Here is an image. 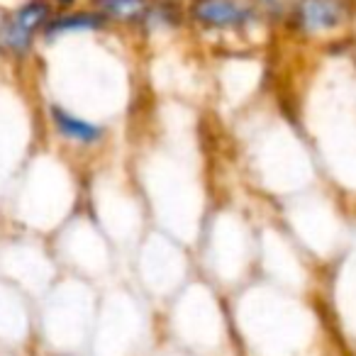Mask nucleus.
I'll use <instances>...</instances> for the list:
<instances>
[{
  "instance_id": "0eeeda50",
  "label": "nucleus",
  "mask_w": 356,
  "mask_h": 356,
  "mask_svg": "<svg viewBox=\"0 0 356 356\" xmlns=\"http://www.w3.org/2000/svg\"><path fill=\"white\" fill-rule=\"evenodd\" d=\"M139 25L147 27V30H152V32L171 30V27L181 25V10L173 6L171 0H152Z\"/></svg>"
},
{
  "instance_id": "20e7f679",
  "label": "nucleus",
  "mask_w": 356,
  "mask_h": 356,
  "mask_svg": "<svg viewBox=\"0 0 356 356\" xmlns=\"http://www.w3.org/2000/svg\"><path fill=\"white\" fill-rule=\"evenodd\" d=\"M51 124L56 127V132L64 139H69L71 144H79V147H93L103 139V127L90 120H83L79 115L69 113V110L54 105L51 108Z\"/></svg>"
},
{
  "instance_id": "f257e3e1",
  "label": "nucleus",
  "mask_w": 356,
  "mask_h": 356,
  "mask_svg": "<svg viewBox=\"0 0 356 356\" xmlns=\"http://www.w3.org/2000/svg\"><path fill=\"white\" fill-rule=\"evenodd\" d=\"M51 20V0H25L0 22V44L17 56L32 49V42Z\"/></svg>"
},
{
  "instance_id": "7ed1b4c3",
  "label": "nucleus",
  "mask_w": 356,
  "mask_h": 356,
  "mask_svg": "<svg viewBox=\"0 0 356 356\" xmlns=\"http://www.w3.org/2000/svg\"><path fill=\"white\" fill-rule=\"evenodd\" d=\"M291 22L305 35H317L339 27L349 15L346 0H296L291 6Z\"/></svg>"
},
{
  "instance_id": "9d476101",
  "label": "nucleus",
  "mask_w": 356,
  "mask_h": 356,
  "mask_svg": "<svg viewBox=\"0 0 356 356\" xmlns=\"http://www.w3.org/2000/svg\"><path fill=\"white\" fill-rule=\"evenodd\" d=\"M3 17H6V15H0V22H3Z\"/></svg>"
},
{
  "instance_id": "39448f33",
  "label": "nucleus",
  "mask_w": 356,
  "mask_h": 356,
  "mask_svg": "<svg viewBox=\"0 0 356 356\" xmlns=\"http://www.w3.org/2000/svg\"><path fill=\"white\" fill-rule=\"evenodd\" d=\"M105 22H108V17L98 10L64 13L59 17H51L44 30H42V35H44V40H56V37L71 35V32H95L103 30Z\"/></svg>"
},
{
  "instance_id": "1a4fd4ad",
  "label": "nucleus",
  "mask_w": 356,
  "mask_h": 356,
  "mask_svg": "<svg viewBox=\"0 0 356 356\" xmlns=\"http://www.w3.org/2000/svg\"><path fill=\"white\" fill-rule=\"evenodd\" d=\"M54 3H56V6H61V8H71L76 0H51V6H54Z\"/></svg>"
},
{
  "instance_id": "6e6552de",
  "label": "nucleus",
  "mask_w": 356,
  "mask_h": 356,
  "mask_svg": "<svg viewBox=\"0 0 356 356\" xmlns=\"http://www.w3.org/2000/svg\"><path fill=\"white\" fill-rule=\"evenodd\" d=\"M254 8H264V10H271V13H278L288 6V0H252Z\"/></svg>"
},
{
  "instance_id": "423d86ee",
  "label": "nucleus",
  "mask_w": 356,
  "mask_h": 356,
  "mask_svg": "<svg viewBox=\"0 0 356 356\" xmlns=\"http://www.w3.org/2000/svg\"><path fill=\"white\" fill-rule=\"evenodd\" d=\"M152 0H93L98 13L115 22H134L139 25Z\"/></svg>"
},
{
  "instance_id": "f03ea898",
  "label": "nucleus",
  "mask_w": 356,
  "mask_h": 356,
  "mask_svg": "<svg viewBox=\"0 0 356 356\" xmlns=\"http://www.w3.org/2000/svg\"><path fill=\"white\" fill-rule=\"evenodd\" d=\"M191 17L208 30L242 32L257 25V8L247 0H191Z\"/></svg>"
}]
</instances>
